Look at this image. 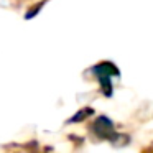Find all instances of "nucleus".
<instances>
[{
    "instance_id": "nucleus-3",
    "label": "nucleus",
    "mask_w": 153,
    "mask_h": 153,
    "mask_svg": "<svg viewBox=\"0 0 153 153\" xmlns=\"http://www.w3.org/2000/svg\"><path fill=\"white\" fill-rule=\"evenodd\" d=\"M91 114H94L92 109H89V107H87V109H82V110H79V112H77V115H74L69 122H81V120L86 119L87 115H91Z\"/></svg>"
},
{
    "instance_id": "nucleus-2",
    "label": "nucleus",
    "mask_w": 153,
    "mask_h": 153,
    "mask_svg": "<svg viewBox=\"0 0 153 153\" xmlns=\"http://www.w3.org/2000/svg\"><path fill=\"white\" fill-rule=\"evenodd\" d=\"M92 130L94 133H96L97 137H100V138H107L112 142L114 138H115V130H114V123L110 119H107V117L100 115L96 119V122L92 123Z\"/></svg>"
},
{
    "instance_id": "nucleus-1",
    "label": "nucleus",
    "mask_w": 153,
    "mask_h": 153,
    "mask_svg": "<svg viewBox=\"0 0 153 153\" xmlns=\"http://www.w3.org/2000/svg\"><path fill=\"white\" fill-rule=\"evenodd\" d=\"M92 73L96 74V77L99 79L100 86H102L104 96L110 97L112 96V82H110V79L120 76L119 68H117L114 63H110V61H104V63L96 64V66L92 68Z\"/></svg>"
}]
</instances>
